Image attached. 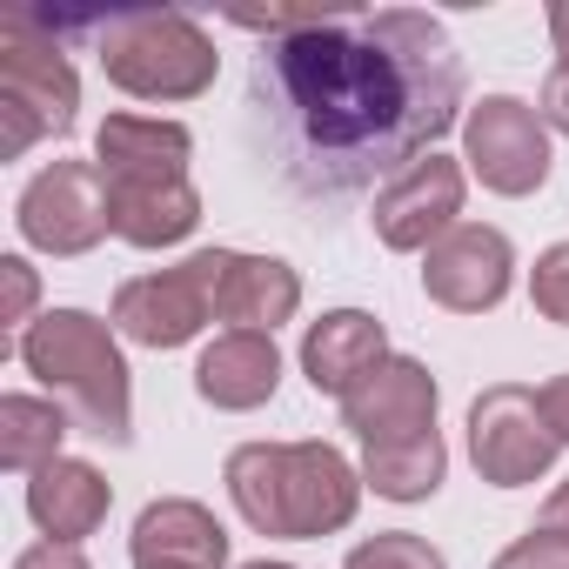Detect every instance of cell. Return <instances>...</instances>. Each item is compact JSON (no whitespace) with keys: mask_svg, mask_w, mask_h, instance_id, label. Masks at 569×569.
Listing matches in <instances>:
<instances>
[{"mask_svg":"<svg viewBox=\"0 0 569 569\" xmlns=\"http://www.w3.org/2000/svg\"><path fill=\"white\" fill-rule=\"evenodd\" d=\"M268 34L248 74V128L261 161L309 201H349L376 174H402L469 114L449 28L416 8L234 14Z\"/></svg>","mask_w":569,"mask_h":569,"instance_id":"1","label":"cell"},{"mask_svg":"<svg viewBox=\"0 0 569 569\" xmlns=\"http://www.w3.org/2000/svg\"><path fill=\"white\" fill-rule=\"evenodd\" d=\"M14 349L28 376L74 416L81 436L114 442V449L134 436V389H128V356L114 342V322L88 309H48L21 329Z\"/></svg>","mask_w":569,"mask_h":569,"instance_id":"2","label":"cell"},{"mask_svg":"<svg viewBox=\"0 0 569 569\" xmlns=\"http://www.w3.org/2000/svg\"><path fill=\"white\" fill-rule=\"evenodd\" d=\"M88 34L101 48V74L134 94V101H194L214 88V41L201 21L174 8H121V14H88Z\"/></svg>","mask_w":569,"mask_h":569,"instance_id":"3","label":"cell"},{"mask_svg":"<svg viewBox=\"0 0 569 569\" xmlns=\"http://www.w3.org/2000/svg\"><path fill=\"white\" fill-rule=\"evenodd\" d=\"M74 108L81 81L48 14H8V28H0V154L21 161L41 134H68Z\"/></svg>","mask_w":569,"mask_h":569,"instance_id":"4","label":"cell"},{"mask_svg":"<svg viewBox=\"0 0 569 569\" xmlns=\"http://www.w3.org/2000/svg\"><path fill=\"white\" fill-rule=\"evenodd\" d=\"M556 429L536 409V389L522 382H496L469 402V462L489 489H522L542 482L556 469Z\"/></svg>","mask_w":569,"mask_h":569,"instance_id":"5","label":"cell"},{"mask_svg":"<svg viewBox=\"0 0 569 569\" xmlns=\"http://www.w3.org/2000/svg\"><path fill=\"white\" fill-rule=\"evenodd\" d=\"M462 161H469V174L489 188V194H509V201H522V194H536L542 181H549V128H542V114L529 108V101H516V94H482V101H469V114H462Z\"/></svg>","mask_w":569,"mask_h":569,"instance_id":"6","label":"cell"},{"mask_svg":"<svg viewBox=\"0 0 569 569\" xmlns=\"http://www.w3.org/2000/svg\"><path fill=\"white\" fill-rule=\"evenodd\" d=\"M21 241L41 248V254H88L114 234V214H108V181L94 161H54L41 168L28 188H21Z\"/></svg>","mask_w":569,"mask_h":569,"instance_id":"7","label":"cell"},{"mask_svg":"<svg viewBox=\"0 0 569 569\" xmlns=\"http://www.w3.org/2000/svg\"><path fill=\"white\" fill-rule=\"evenodd\" d=\"M194 281L208 289V309L214 322L228 329H254V336H274L302 309V274L281 261V254H241V248H201L188 254Z\"/></svg>","mask_w":569,"mask_h":569,"instance_id":"8","label":"cell"},{"mask_svg":"<svg viewBox=\"0 0 569 569\" xmlns=\"http://www.w3.org/2000/svg\"><path fill=\"white\" fill-rule=\"evenodd\" d=\"M362 469L336 442H289L281 449V542H322L356 522Z\"/></svg>","mask_w":569,"mask_h":569,"instance_id":"9","label":"cell"},{"mask_svg":"<svg viewBox=\"0 0 569 569\" xmlns=\"http://www.w3.org/2000/svg\"><path fill=\"white\" fill-rule=\"evenodd\" d=\"M516 281V248L489 221H456L429 254H422V296L449 316H482L509 296Z\"/></svg>","mask_w":569,"mask_h":569,"instance_id":"10","label":"cell"},{"mask_svg":"<svg viewBox=\"0 0 569 569\" xmlns=\"http://www.w3.org/2000/svg\"><path fill=\"white\" fill-rule=\"evenodd\" d=\"M462 194H469V168L462 161H449V154H422L416 168H402L396 181H382L376 188V234H382V248H396V254H429L449 228H456V214H462Z\"/></svg>","mask_w":569,"mask_h":569,"instance_id":"11","label":"cell"},{"mask_svg":"<svg viewBox=\"0 0 569 569\" xmlns=\"http://www.w3.org/2000/svg\"><path fill=\"white\" fill-rule=\"evenodd\" d=\"M436 376L429 362L416 356H389L376 376H362L349 396H342V429L362 442V449H382V442H409V436H429L436 429Z\"/></svg>","mask_w":569,"mask_h":569,"instance_id":"12","label":"cell"},{"mask_svg":"<svg viewBox=\"0 0 569 569\" xmlns=\"http://www.w3.org/2000/svg\"><path fill=\"white\" fill-rule=\"evenodd\" d=\"M214 322L208 309V289L194 281V268H154V274H134L114 289V336L141 342V349H181L194 342L201 329Z\"/></svg>","mask_w":569,"mask_h":569,"instance_id":"13","label":"cell"},{"mask_svg":"<svg viewBox=\"0 0 569 569\" xmlns=\"http://www.w3.org/2000/svg\"><path fill=\"white\" fill-rule=\"evenodd\" d=\"M281 389V349L274 336H254V329H221L201 362H194V396L208 409H228V416H248L261 402H274Z\"/></svg>","mask_w":569,"mask_h":569,"instance_id":"14","label":"cell"},{"mask_svg":"<svg viewBox=\"0 0 569 569\" xmlns=\"http://www.w3.org/2000/svg\"><path fill=\"white\" fill-rule=\"evenodd\" d=\"M194 134L161 114H108L94 134L101 181H188Z\"/></svg>","mask_w":569,"mask_h":569,"instance_id":"15","label":"cell"},{"mask_svg":"<svg viewBox=\"0 0 569 569\" xmlns=\"http://www.w3.org/2000/svg\"><path fill=\"white\" fill-rule=\"evenodd\" d=\"M389 362V336L369 309H329L322 322H309L302 336V376L316 396H349L362 376H376Z\"/></svg>","mask_w":569,"mask_h":569,"instance_id":"16","label":"cell"},{"mask_svg":"<svg viewBox=\"0 0 569 569\" xmlns=\"http://www.w3.org/2000/svg\"><path fill=\"white\" fill-rule=\"evenodd\" d=\"M134 569L141 562H181V569H228V529L214 522V509L188 502V496H161L134 516Z\"/></svg>","mask_w":569,"mask_h":569,"instance_id":"17","label":"cell"},{"mask_svg":"<svg viewBox=\"0 0 569 569\" xmlns=\"http://www.w3.org/2000/svg\"><path fill=\"white\" fill-rule=\"evenodd\" d=\"M108 509H114V489H108V476H101L94 462H81V456H61V462H48V469L28 482V516H34V529H41L48 542H81V536H94V529L108 522Z\"/></svg>","mask_w":569,"mask_h":569,"instance_id":"18","label":"cell"},{"mask_svg":"<svg viewBox=\"0 0 569 569\" xmlns=\"http://www.w3.org/2000/svg\"><path fill=\"white\" fill-rule=\"evenodd\" d=\"M108 214L128 248H174L201 221L194 181H108Z\"/></svg>","mask_w":569,"mask_h":569,"instance_id":"19","label":"cell"},{"mask_svg":"<svg viewBox=\"0 0 569 569\" xmlns=\"http://www.w3.org/2000/svg\"><path fill=\"white\" fill-rule=\"evenodd\" d=\"M74 436V416L48 396H0V469L41 476L61 462V442Z\"/></svg>","mask_w":569,"mask_h":569,"instance_id":"20","label":"cell"},{"mask_svg":"<svg viewBox=\"0 0 569 569\" xmlns=\"http://www.w3.org/2000/svg\"><path fill=\"white\" fill-rule=\"evenodd\" d=\"M449 476V449L442 436H409V442H382V449H362V482L382 496V502H429Z\"/></svg>","mask_w":569,"mask_h":569,"instance_id":"21","label":"cell"},{"mask_svg":"<svg viewBox=\"0 0 569 569\" xmlns=\"http://www.w3.org/2000/svg\"><path fill=\"white\" fill-rule=\"evenodd\" d=\"M281 449L289 442H241L228 456V496L254 536H281Z\"/></svg>","mask_w":569,"mask_h":569,"instance_id":"22","label":"cell"},{"mask_svg":"<svg viewBox=\"0 0 569 569\" xmlns=\"http://www.w3.org/2000/svg\"><path fill=\"white\" fill-rule=\"evenodd\" d=\"M342 569H449V562H442L436 542H422V536H409V529H389V536L356 542Z\"/></svg>","mask_w":569,"mask_h":569,"instance_id":"23","label":"cell"},{"mask_svg":"<svg viewBox=\"0 0 569 569\" xmlns=\"http://www.w3.org/2000/svg\"><path fill=\"white\" fill-rule=\"evenodd\" d=\"M529 302H536L542 322L569 329V241H556V248L536 254V268H529Z\"/></svg>","mask_w":569,"mask_h":569,"instance_id":"24","label":"cell"},{"mask_svg":"<svg viewBox=\"0 0 569 569\" xmlns=\"http://www.w3.org/2000/svg\"><path fill=\"white\" fill-rule=\"evenodd\" d=\"M489 569H569V536H556V529H529V536H516Z\"/></svg>","mask_w":569,"mask_h":569,"instance_id":"25","label":"cell"},{"mask_svg":"<svg viewBox=\"0 0 569 569\" xmlns=\"http://www.w3.org/2000/svg\"><path fill=\"white\" fill-rule=\"evenodd\" d=\"M0 322L8 329H28L34 322V296H41V281H34V268H28V254H0Z\"/></svg>","mask_w":569,"mask_h":569,"instance_id":"26","label":"cell"},{"mask_svg":"<svg viewBox=\"0 0 569 569\" xmlns=\"http://www.w3.org/2000/svg\"><path fill=\"white\" fill-rule=\"evenodd\" d=\"M536 114H542V128L569 134V68H549V81H542V101H536Z\"/></svg>","mask_w":569,"mask_h":569,"instance_id":"27","label":"cell"},{"mask_svg":"<svg viewBox=\"0 0 569 569\" xmlns=\"http://www.w3.org/2000/svg\"><path fill=\"white\" fill-rule=\"evenodd\" d=\"M14 569H88V556H81V542H34L14 556Z\"/></svg>","mask_w":569,"mask_h":569,"instance_id":"28","label":"cell"},{"mask_svg":"<svg viewBox=\"0 0 569 569\" xmlns=\"http://www.w3.org/2000/svg\"><path fill=\"white\" fill-rule=\"evenodd\" d=\"M536 409H542V422L556 429V442H569V376H549V382L536 389Z\"/></svg>","mask_w":569,"mask_h":569,"instance_id":"29","label":"cell"},{"mask_svg":"<svg viewBox=\"0 0 569 569\" xmlns=\"http://www.w3.org/2000/svg\"><path fill=\"white\" fill-rule=\"evenodd\" d=\"M542 529L569 536V482H556V489H549V502H542Z\"/></svg>","mask_w":569,"mask_h":569,"instance_id":"30","label":"cell"},{"mask_svg":"<svg viewBox=\"0 0 569 569\" xmlns=\"http://www.w3.org/2000/svg\"><path fill=\"white\" fill-rule=\"evenodd\" d=\"M549 41H556V68H569V0L549 8Z\"/></svg>","mask_w":569,"mask_h":569,"instance_id":"31","label":"cell"},{"mask_svg":"<svg viewBox=\"0 0 569 569\" xmlns=\"http://www.w3.org/2000/svg\"><path fill=\"white\" fill-rule=\"evenodd\" d=\"M241 569H296V562H268V556H261V562H241Z\"/></svg>","mask_w":569,"mask_h":569,"instance_id":"32","label":"cell"},{"mask_svg":"<svg viewBox=\"0 0 569 569\" xmlns=\"http://www.w3.org/2000/svg\"><path fill=\"white\" fill-rule=\"evenodd\" d=\"M141 569H181V562H141Z\"/></svg>","mask_w":569,"mask_h":569,"instance_id":"33","label":"cell"}]
</instances>
